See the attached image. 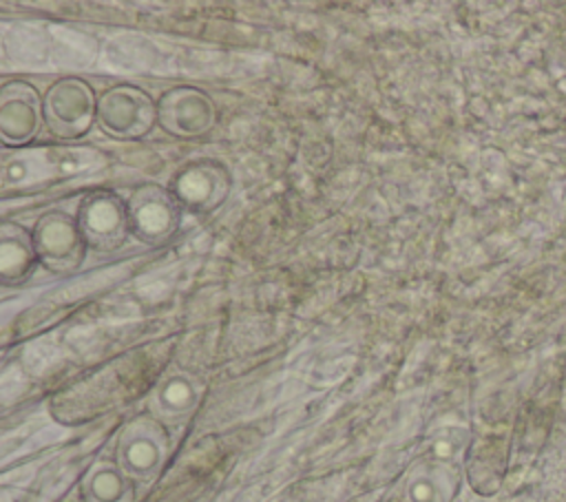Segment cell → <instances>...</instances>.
<instances>
[{"instance_id":"1","label":"cell","mask_w":566,"mask_h":502,"mask_svg":"<svg viewBox=\"0 0 566 502\" xmlns=\"http://www.w3.org/2000/svg\"><path fill=\"white\" fill-rule=\"evenodd\" d=\"M31 237L38 261L57 274L75 270L88 248L77 219L60 210L40 217Z\"/></svg>"},{"instance_id":"2","label":"cell","mask_w":566,"mask_h":502,"mask_svg":"<svg viewBox=\"0 0 566 502\" xmlns=\"http://www.w3.org/2000/svg\"><path fill=\"white\" fill-rule=\"evenodd\" d=\"M42 113L49 128L57 137H82L97 117V102L93 91L82 80L69 77L55 82L42 100Z\"/></svg>"},{"instance_id":"3","label":"cell","mask_w":566,"mask_h":502,"mask_svg":"<svg viewBox=\"0 0 566 502\" xmlns=\"http://www.w3.org/2000/svg\"><path fill=\"white\" fill-rule=\"evenodd\" d=\"M97 119L113 137H142L157 122V104L142 88L119 84L97 100Z\"/></svg>"},{"instance_id":"4","label":"cell","mask_w":566,"mask_h":502,"mask_svg":"<svg viewBox=\"0 0 566 502\" xmlns=\"http://www.w3.org/2000/svg\"><path fill=\"white\" fill-rule=\"evenodd\" d=\"M130 232L146 243L166 241L179 226V203L170 190L142 186L126 201Z\"/></svg>"},{"instance_id":"5","label":"cell","mask_w":566,"mask_h":502,"mask_svg":"<svg viewBox=\"0 0 566 502\" xmlns=\"http://www.w3.org/2000/svg\"><path fill=\"white\" fill-rule=\"evenodd\" d=\"M230 188L228 170L212 159H197L175 172L170 192L179 206L192 212H208L217 208Z\"/></svg>"},{"instance_id":"6","label":"cell","mask_w":566,"mask_h":502,"mask_svg":"<svg viewBox=\"0 0 566 502\" xmlns=\"http://www.w3.org/2000/svg\"><path fill=\"white\" fill-rule=\"evenodd\" d=\"M80 230L91 248L111 250L124 243L130 232L128 208L113 192H93L77 212Z\"/></svg>"},{"instance_id":"7","label":"cell","mask_w":566,"mask_h":502,"mask_svg":"<svg viewBox=\"0 0 566 502\" xmlns=\"http://www.w3.org/2000/svg\"><path fill=\"white\" fill-rule=\"evenodd\" d=\"M157 122L175 137H199L214 126V106L197 88H170L157 102Z\"/></svg>"},{"instance_id":"8","label":"cell","mask_w":566,"mask_h":502,"mask_svg":"<svg viewBox=\"0 0 566 502\" xmlns=\"http://www.w3.org/2000/svg\"><path fill=\"white\" fill-rule=\"evenodd\" d=\"M0 128L7 144L29 142L40 126L42 104L38 93L27 82H13L2 88L0 95Z\"/></svg>"},{"instance_id":"9","label":"cell","mask_w":566,"mask_h":502,"mask_svg":"<svg viewBox=\"0 0 566 502\" xmlns=\"http://www.w3.org/2000/svg\"><path fill=\"white\" fill-rule=\"evenodd\" d=\"M161 442L148 425L130 427L119 442L122 467L133 475H148L161 462Z\"/></svg>"},{"instance_id":"10","label":"cell","mask_w":566,"mask_h":502,"mask_svg":"<svg viewBox=\"0 0 566 502\" xmlns=\"http://www.w3.org/2000/svg\"><path fill=\"white\" fill-rule=\"evenodd\" d=\"M38 261L33 237L20 226H2L0 232V270L4 281H20Z\"/></svg>"},{"instance_id":"11","label":"cell","mask_w":566,"mask_h":502,"mask_svg":"<svg viewBox=\"0 0 566 502\" xmlns=\"http://www.w3.org/2000/svg\"><path fill=\"white\" fill-rule=\"evenodd\" d=\"M155 400H157L159 411L166 414V416L186 414L197 402V389H195L190 378H186V376H170L157 389Z\"/></svg>"},{"instance_id":"12","label":"cell","mask_w":566,"mask_h":502,"mask_svg":"<svg viewBox=\"0 0 566 502\" xmlns=\"http://www.w3.org/2000/svg\"><path fill=\"white\" fill-rule=\"evenodd\" d=\"M88 493L93 502H126V482L113 467H99L88 478Z\"/></svg>"},{"instance_id":"13","label":"cell","mask_w":566,"mask_h":502,"mask_svg":"<svg viewBox=\"0 0 566 502\" xmlns=\"http://www.w3.org/2000/svg\"><path fill=\"white\" fill-rule=\"evenodd\" d=\"M407 502H440L442 489L431 475H416L407 484Z\"/></svg>"}]
</instances>
